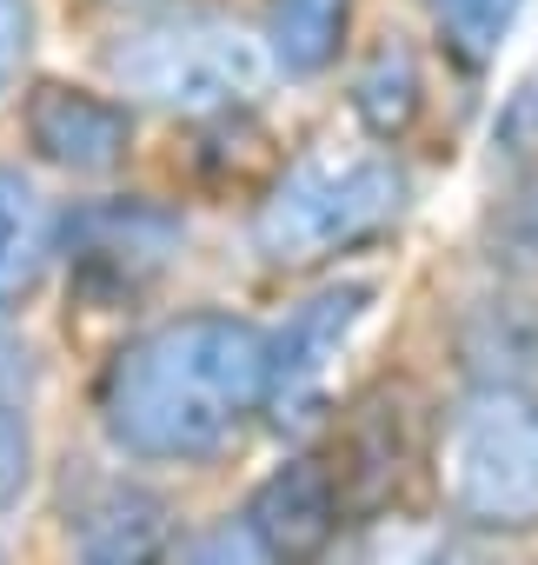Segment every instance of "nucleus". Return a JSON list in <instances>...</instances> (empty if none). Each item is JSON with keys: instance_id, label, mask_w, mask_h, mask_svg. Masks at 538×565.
Instances as JSON below:
<instances>
[{"instance_id": "nucleus-13", "label": "nucleus", "mask_w": 538, "mask_h": 565, "mask_svg": "<svg viewBox=\"0 0 538 565\" xmlns=\"http://www.w3.org/2000/svg\"><path fill=\"white\" fill-rule=\"evenodd\" d=\"M353 107H359V120L379 134V140H392V134H406L412 127V114H419V61H412V47H379L373 61H366V74H359V87H353Z\"/></svg>"}, {"instance_id": "nucleus-15", "label": "nucleus", "mask_w": 538, "mask_h": 565, "mask_svg": "<svg viewBox=\"0 0 538 565\" xmlns=\"http://www.w3.org/2000/svg\"><path fill=\"white\" fill-rule=\"evenodd\" d=\"M492 266H505V273L538 266V180L518 186L512 200H498V213H492Z\"/></svg>"}, {"instance_id": "nucleus-7", "label": "nucleus", "mask_w": 538, "mask_h": 565, "mask_svg": "<svg viewBox=\"0 0 538 565\" xmlns=\"http://www.w3.org/2000/svg\"><path fill=\"white\" fill-rule=\"evenodd\" d=\"M246 525L280 565H306L340 532V479L320 459H287L246 505Z\"/></svg>"}, {"instance_id": "nucleus-1", "label": "nucleus", "mask_w": 538, "mask_h": 565, "mask_svg": "<svg viewBox=\"0 0 538 565\" xmlns=\"http://www.w3.org/2000/svg\"><path fill=\"white\" fill-rule=\"evenodd\" d=\"M266 399V333L233 313H180L107 373V433L133 459H206Z\"/></svg>"}, {"instance_id": "nucleus-10", "label": "nucleus", "mask_w": 538, "mask_h": 565, "mask_svg": "<svg viewBox=\"0 0 538 565\" xmlns=\"http://www.w3.org/2000/svg\"><path fill=\"white\" fill-rule=\"evenodd\" d=\"M459 360L478 386H531L538 380V300L525 294L478 300L459 327Z\"/></svg>"}, {"instance_id": "nucleus-8", "label": "nucleus", "mask_w": 538, "mask_h": 565, "mask_svg": "<svg viewBox=\"0 0 538 565\" xmlns=\"http://www.w3.org/2000/svg\"><path fill=\"white\" fill-rule=\"evenodd\" d=\"M28 134H34L41 160H54L61 173H114L133 147L127 107H114L87 87H41L28 107Z\"/></svg>"}, {"instance_id": "nucleus-17", "label": "nucleus", "mask_w": 538, "mask_h": 565, "mask_svg": "<svg viewBox=\"0 0 538 565\" xmlns=\"http://www.w3.org/2000/svg\"><path fill=\"white\" fill-rule=\"evenodd\" d=\"M186 565H280V558L259 545V532H252L246 519H219V525H206V532L193 539Z\"/></svg>"}, {"instance_id": "nucleus-12", "label": "nucleus", "mask_w": 538, "mask_h": 565, "mask_svg": "<svg viewBox=\"0 0 538 565\" xmlns=\"http://www.w3.org/2000/svg\"><path fill=\"white\" fill-rule=\"evenodd\" d=\"M340 34H346V0H273L266 8V47L287 74H320L340 54Z\"/></svg>"}, {"instance_id": "nucleus-11", "label": "nucleus", "mask_w": 538, "mask_h": 565, "mask_svg": "<svg viewBox=\"0 0 538 565\" xmlns=\"http://www.w3.org/2000/svg\"><path fill=\"white\" fill-rule=\"evenodd\" d=\"M47 253H54V220H47L41 193L14 167H0V300L28 294Z\"/></svg>"}, {"instance_id": "nucleus-14", "label": "nucleus", "mask_w": 538, "mask_h": 565, "mask_svg": "<svg viewBox=\"0 0 538 565\" xmlns=\"http://www.w3.org/2000/svg\"><path fill=\"white\" fill-rule=\"evenodd\" d=\"M512 8L518 0H432V14H439V34L452 41V54L465 67H485L498 34L512 28Z\"/></svg>"}, {"instance_id": "nucleus-2", "label": "nucleus", "mask_w": 538, "mask_h": 565, "mask_svg": "<svg viewBox=\"0 0 538 565\" xmlns=\"http://www.w3.org/2000/svg\"><path fill=\"white\" fill-rule=\"evenodd\" d=\"M273 47L266 34L226 21V14H166L133 28L114 47V81L166 114H226L266 94L273 81Z\"/></svg>"}, {"instance_id": "nucleus-20", "label": "nucleus", "mask_w": 538, "mask_h": 565, "mask_svg": "<svg viewBox=\"0 0 538 565\" xmlns=\"http://www.w3.org/2000/svg\"><path fill=\"white\" fill-rule=\"evenodd\" d=\"M28 41H34V8H28V0H0V87L21 74Z\"/></svg>"}, {"instance_id": "nucleus-5", "label": "nucleus", "mask_w": 538, "mask_h": 565, "mask_svg": "<svg viewBox=\"0 0 538 565\" xmlns=\"http://www.w3.org/2000/svg\"><path fill=\"white\" fill-rule=\"evenodd\" d=\"M366 313H373V287L366 279H346V287H326L306 307H293V320L266 340V399L259 406L273 413L280 433H306L326 413L340 353L353 347Z\"/></svg>"}, {"instance_id": "nucleus-6", "label": "nucleus", "mask_w": 538, "mask_h": 565, "mask_svg": "<svg viewBox=\"0 0 538 565\" xmlns=\"http://www.w3.org/2000/svg\"><path fill=\"white\" fill-rule=\"evenodd\" d=\"M61 239L80 287L100 300H120L166 273V259L186 246V220L153 200H94L61 226Z\"/></svg>"}, {"instance_id": "nucleus-9", "label": "nucleus", "mask_w": 538, "mask_h": 565, "mask_svg": "<svg viewBox=\"0 0 538 565\" xmlns=\"http://www.w3.org/2000/svg\"><path fill=\"white\" fill-rule=\"evenodd\" d=\"M173 512L147 486H107L74 532V565H166Z\"/></svg>"}, {"instance_id": "nucleus-19", "label": "nucleus", "mask_w": 538, "mask_h": 565, "mask_svg": "<svg viewBox=\"0 0 538 565\" xmlns=\"http://www.w3.org/2000/svg\"><path fill=\"white\" fill-rule=\"evenodd\" d=\"M28 472H34V439H28L21 413L0 399V512L28 492Z\"/></svg>"}, {"instance_id": "nucleus-21", "label": "nucleus", "mask_w": 538, "mask_h": 565, "mask_svg": "<svg viewBox=\"0 0 538 565\" xmlns=\"http://www.w3.org/2000/svg\"><path fill=\"white\" fill-rule=\"evenodd\" d=\"M21 386H28V347H21L14 333H0V399L14 406Z\"/></svg>"}, {"instance_id": "nucleus-4", "label": "nucleus", "mask_w": 538, "mask_h": 565, "mask_svg": "<svg viewBox=\"0 0 538 565\" xmlns=\"http://www.w3.org/2000/svg\"><path fill=\"white\" fill-rule=\"evenodd\" d=\"M445 499L478 532H531L538 525V393L478 386L445 439Z\"/></svg>"}, {"instance_id": "nucleus-16", "label": "nucleus", "mask_w": 538, "mask_h": 565, "mask_svg": "<svg viewBox=\"0 0 538 565\" xmlns=\"http://www.w3.org/2000/svg\"><path fill=\"white\" fill-rule=\"evenodd\" d=\"M353 565H478V558L459 539H445V532H406V525H392V532H373L353 552Z\"/></svg>"}, {"instance_id": "nucleus-3", "label": "nucleus", "mask_w": 538, "mask_h": 565, "mask_svg": "<svg viewBox=\"0 0 538 565\" xmlns=\"http://www.w3.org/2000/svg\"><path fill=\"white\" fill-rule=\"evenodd\" d=\"M406 206V173L386 153H306L252 213V246L273 266H313L333 259L379 226H392Z\"/></svg>"}, {"instance_id": "nucleus-18", "label": "nucleus", "mask_w": 538, "mask_h": 565, "mask_svg": "<svg viewBox=\"0 0 538 565\" xmlns=\"http://www.w3.org/2000/svg\"><path fill=\"white\" fill-rule=\"evenodd\" d=\"M492 147H498L512 167H531V160H538V74L505 100V114H498V127H492Z\"/></svg>"}]
</instances>
